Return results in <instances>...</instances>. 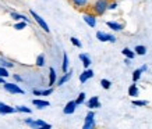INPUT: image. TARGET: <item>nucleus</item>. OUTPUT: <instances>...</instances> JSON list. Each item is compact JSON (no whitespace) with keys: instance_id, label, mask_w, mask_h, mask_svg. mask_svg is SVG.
Listing matches in <instances>:
<instances>
[{"instance_id":"nucleus-1","label":"nucleus","mask_w":152,"mask_h":129,"mask_svg":"<svg viewBox=\"0 0 152 129\" xmlns=\"http://www.w3.org/2000/svg\"><path fill=\"white\" fill-rule=\"evenodd\" d=\"M107 7H109V1L107 0H95L91 10H92L94 14H96L98 17H101V15H103L107 11Z\"/></svg>"},{"instance_id":"nucleus-16","label":"nucleus","mask_w":152,"mask_h":129,"mask_svg":"<svg viewBox=\"0 0 152 129\" xmlns=\"http://www.w3.org/2000/svg\"><path fill=\"white\" fill-rule=\"evenodd\" d=\"M127 92H129V96L131 97V99H137V97L140 96V89H138L137 82H133V85H130Z\"/></svg>"},{"instance_id":"nucleus-30","label":"nucleus","mask_w":152,"mask_h":129,"mask_svg":"<svg viewBox=\"0 0 152 129\" xmlns=\"http://www.w3.org/2000/svg\"><path fill=\"white\" fill-rule=\"evenodd\" d=\"M15 108H17V112H25V114H31L32 112V110L27 106H15Z\"/></svg>"},{"instance_id":"nucleus-21","label":"nucleus","mask_w":152,"mask_h":129,"mask_svg":"<svg viewBox=\"0 0 152 129\" xmlns=\"http://www.w3.org/2000/svg\"><path fill=\"white\" fill-rule=\"evenodd\" d=\"M121 54L124 55V57H127V58H131V60H133L134 57H135V51L134 50H131V49H129V47H124V49H123V50H121Z\"/></svg>"},{"instance_id":"nucleus-7","label":"nucleus","mask_w":152,"mask_h":129,"mask_svg":"<svg viewBox=\"0 0 152 129\" xmlns=\"http://www.w3.org/2000/svg\"><path fill=\"white\" fill-rule=\"evenodd\" d=\"M96 14H94L92 11L91 13H84L83 14V19H84V22L87 24L89 28H95L96 27V24H98V21H96Z\"/></svg>"},{"instance_id":"nucleus-15","label":"nucleus","mask_w":152,"mask_h":129,"mask_svg":"<svg viewBox=\"0 0 152 129\" xmlns=\"http://www.w3.org/2000/svg\"><path fill=\"white\" fill-rule=\"evenodd\" d=\"M78 58H80V61H81V64H83L84 68H89L91 64H92V60H91V57H89L87 53H80Z\"/></svg>"},{"instance_id":"nucleus-32","label":"nucleus","mask_w":152,"mask_h":129,"mask_svg":"<svg viewBox=\"0 0 152 129\" xmlns=\"http://www.w3.org/2000/svg\"><path fill=\"white\" fill-rule=\"evenodd\" d=\"M0 76H3V78H9L10 74H9V68H6L3 65H0Z\"/></svg>"},{"instance_id":"nucleus-18","label":"nucleus","mask_w":152,"mask_h":129,"mask_svg":"<svg viewBox=\"0 0 152 129\" xmlns=\"http://www.w3.org/2000/svg\"><path fill=\"white\" fill-rule=\"evenodd\" d=\"M57 74H56V69L53 67L49 68V82H48V86H55L56 82H57Z\"/></svg>"},{"instance_id":"nucleus-26","label":"nucleus","mask_w":152,"mask_h":129,"mask_svg":"<svg viewBox=\"0 0 152 129\" xmlns=\"http://www.w3.org/2000/svg\"><path fill=\"white\" fill-rule=\"evenodd\" d=\"M87 102V94L84 92H80L78 96H77V99H75V103L78 104V106H81V104H84V103Z\"/></svg>"},{"instance_id":"nucleus-36","label":"nucleus","mask_w":152,"mask_h":129,"mask_svg":"<svg viewBox=\"0 0 152 129\" xmlns=\"http://www.w3.org/2000/svg\"><path fill=\"white\" fill-rule=\"evenodd\" d=\"M131 61H133L131 58H127V57H124V64L126 65H131Z\"/></svg>"},{"instance_id":"nucleus-24","label":"nucleus","mask_w":152,"mask_h":129,"mask_svg":"<svg viewBox=\"0 0 152 129\" xmlns=\"http://www.w3.org/2000/svg\"><path fill=\"white\" fill-rule=\"evenodd\" d=\"M142 69L141 68H137L133 71V82H138L140 79H141V76H142Z\"/></svg>"},{"instance_id":"nucleus-34","label":"nucleus","mask_w":152,"mask_h":129,"mask_svg":"<svg viewBox=\"0 0 152 129\" xmlns=\"http://www.w3.org/2000/svg\"><path fill=\"white\" fill-rule=\"evenodd\" d=\"M13 78H14L15 82H23V78H21L18 74H13Z\"/></svg>"},{"instance_id":"nucleus-5","label":"nucleus","mask_w":152,"mask_h":129,"mask_svg":"<svg viewBox=\"0 0 152 129\" xmlns=\"http://www.w3.org/2000/svg\"><path fill=\"white\" fill-rule=\"evenodd\" d=\"M95 126H96V122H95V111L88 110L87 115H85V118H84L83 129H94Z\"/></svg>"},{"instance_id":"nucleus-35","label":"nucleus","mask_w":152,"mask_h":129,"mask_svg":"<svg viewBox=\"0 0 152 129\" xmlns=\"http://www.w3.org/2000/svg\"><path fill=\"white\" fill-rule=\"evenodd\" d=\"M32 93L34 96H42V90H39V89H34Z\"/></svg>"},{"instance_id":"nucleus-22","label":"nucleus","mask_w":152,"mask_h":129,"mask_svg":"<svg viewBox=\"0 0 152 129\" xmlns=\"http://www.w3.org/2000/svg\"><path fill=\"white\" fill-rule=\"evenodd\" d=\"M134 51H135L137 55H145L147 54V47L144 46V45H137V46L134 47Z\"/></svg>"},{"instance_id":"nucleus-38","label":"nucleus","mask_w":152,"mask_h":129,"mask_svg":"<svg viewBox=\"0 0 152 129\" xmlns=\"http://www.w3.org/2000/svg\"><path fill=\"white\" fill-rule=\"evenodd\" d=\"M4 83H6V78L0 76V85H4Z\"/></svg>"},{"instance_id":"nucleus-37","label":"nucleus","mask_w":152,"mask_h":129,"mask_svg":"<svg viewBox=\"0 0 152 129\" xmlns=\"http://www.w3.org/2000/svg\"><path fill=\"white\" fill-rule=\"evenodd\" d=\"M140 68L142 69V72H147V71H148V65H147V64H144V65H141Z\"/></svg>"},{"instance_id":"nucleus-2","label":"nucleus","mask_w":152,"mask_h":129,"mask_svg":"<svg viewBox=\"0 0 152 129\" xmlns=\"http://www.w3.org/2000/svg\"><path fill=\"white\" fill-rule=\"evenodd\" d=\"M24 124L28 125L29 128L32 129H50L52 125L45 122V121L42 120H34V118H27V120H24Z\"/></svg>"},{"instance_id":"nucleus-11","label":"nucleus","mask_w":152,"mask_h":129,"mask_svg":"<svg viewBox=\"0 0 152 129\" xmlns=\"http://www.w3.org/2000/svg\"><path fill=\"white\" fill-rule=\"evenodd\" d=\"M94 71L91 68H84V71L80 74V76H78V79H80V82L81 83H85L87 81H89V79H92L94 78Z\"/></svg>"},{"instance_id":"nucleus-14","label":"nucleus","mask_w":152,"mask_h":129,"mask_svg":"<svg viewBox=\"0 0 152 129\" xmlns=\"http://www.w3.org/2000/svg\"><path fill=\"white\" fill-rule=\"evenodd\" d=\"M10 17H11L13 21H25V22H28V24H31V21H32V19L29 18V17H27L25 14H20V13H15V11H11V13H10Z\"/></svg>"},{"instance_id":"nucleus-27","label":"nucleus","mask_w":152,"mask_h":129,"mask_svg":"<svg viewBox=\"0 0 152 129\" xmlns=\"http://www.w3.org/2000/svg\"><path fill=\"white\" fill-rule=\"evenodd\" d=\"M131 104L135 107H145L148 106V100H140V99H133Z\"/></svg>"},{"instance_id":"nucleus-6","label":"nucleus","mask_w":152,"mask_h":129,"mask_svg":"<svg viewBox=\"0 0 152 129\" xmlns=\"http://www.w3.org/2000/svg\"><path fill=\"white\" fill-rule=\"evenodd\" d=\"M96 39L102 43L105 42H109V43H116V36L113 33H107V32H103V31H98L96 32Z\"/></svg>"},{"instance_id":"nucleus-4","label":"nucleus","mask_w":152,"mask_h":129,"mask_svg":"<svg viewBox=\"0 0 152 129\" xmlns=\"http://www.w3.org/2000/svg\"><path fill=\"white\" fill-rule=\"evenodd\" d=\"M3 88H4V90L7 93H10V94H25V90L24 89L20 88V85L17 82H6L4 85H3Z\"/></svg>"},{"instance_id":"nucleus-33","label":"nucleus","mask_w":152,"mask_h":129,"mask_svg":"<svg viewBox=\"0 0 152 129\" xmlns=\"http://www.w3.org/2000/svg\"><path fill=\"white\" fill-rule=\"evenodd\" d=\"M117 3H116V1H113V3H109V7H107V10H110V11H113V10H116L117 9Z\"/></svg>"},{"instance_id":"nucleus-19","label":"nucleus","mask_w":152,"mask_h":129,"mask_svg":"<svg viewBox=\"0 0 152 129\" xmlns=\"http://www.w3.org/2000/svg\"><path fill=\"white\" fill-rule=\"evenodd\" d=\"M71 3L75 9H85L89 3V0H71Z\"/></svg>"},{"instance_id":"nucleus-28","label":"nucleus","mask_w":152,"mask_h":129,"mask_svg":"<svg viewBox=\"0 0 152 129\" xmlns=\"http://www.w3.org/2000/svg\"><path fill=\"white\" fill-rule=\"evenodd\" d=\"M70 42H71V45H73L74 47H78V49H81V47H83V43H81V40H80L78 37L71 36V37H70Z\"/></svg>"},{"instance_id":"nucleus-10","label":"nucleus","mask_w":152,"mask_h":129,"mask_svg":"<svg viewBox=\"0 0 152 129\" xmlns=\"http://www.w3.org/2000/svg\"><path fill=\"white\" fill-rule=\"evenodd\" d=\"M17 112V108L15 107H11L6 103L0 102V114L1 115H9V114H15Z\"/></svg>"},{"instance_id":"nucleus-31","label":"nucleus","mask_w":152,"mask_h":129,"mask_svg":"<svg viewBox=\"0 0 152 129\" xmlns=\"http://www.w3.org/2000/svg\"><path fill=\"white\" fill-rule=\"evenodd\" d=\"M0 65H3V67H6V68H13L14 63L7 61V60H4V58H1V57H0Z\"/></svg>"},{"instance_id":"nucleus-3","label":"nucleus","mask_w":152,"mask_h":129,"mask_svg":"<svg viewBox=\"0 0 152 129\" xmlns=\"http://www.w3.org/2000/svg\"><path fill=\"white\" fill-rule=\"evenodd\" d=\"M29 15H31V17L34 18V21H35V22H37L39 27H41V29L43 31V32H46V33L50 32V28H49L48 22H46V21H45L43 18H42V17L37 13V11H35V10H32V9L29 10Z\"/></svg>"},{"instance_id":"nucleus-8","label":"nucleus","mask_w":152,"mask_h":129,"mask_svg":"<svg viewBox=\"0 0 152 129\" xmlns=\"http://www.w3.org/2000/svg\"><path fill=\"white\" fill-rule=\"evenodd\" d=\"M77 107H78V104L75 103V100H70V102L66 103L64 108H63V114L64 115H73L77 110Z\"/></svg>"},{"instance_id":"nucleus-17","label":"nucleus","mask_w":152,"mask_h":129,"mask_svg":"<svg viewBox=\"0 0 152 129\" xmlns=\"http://www.w3.org/2000/svg\"><path fill=\"white\" fill-rule=\"evenodd\" d=\"M32 104L37 108H39V110H43V108L50 106V103L48 102V100H43V99H32Z\"/></svg>"},{"instance_id":"nucleus-20","label":"nucleus","mask_w":152,"mask_h":129,"mask_svg":"<svg viewBox=\"0 0 152 129\" xmlns=\"http://www.w3.org/2000/svg\"><path fill=\"white\" fill-rule=\"evenodd\" d=\"M70 67V60H69V55L67 53H63V61H61V71L63 72H67Z\"/></svg>"},{"instance_id":"nucleus-13","label":"nucleus","mask_w":152,"mask_h":129,"mask_svg":"<svg viewBox=\"0 0 152 129\" xmlns=\"http://www.w3.org/2000/svg\"><path fill=\"white\" fill-rule=\"evenodd\" d=\"M106 27L109 28V29H112L113 32H121L124 29V25L121 22H117V21H107Z\"/></svg>"},{"instance_id":"nucleus-12","label":"nucleus","mask_w":152,"mask_h":129,"mask_svg":"<svg viewBox=\"0 0 152 129\" xmlns=\"http://www.w3.org/2000/svg\"><path fill=\"white\" fill-rule=\"evenodd\" d=\"M71 76H73V69H69L67 72H63V75H61V76L57 79V82H56V83H57V86L60 88V86L66 85V83L71 79Z\"/></svg>"},{"instance_id":"nucleus-23","label":"nucleus","mask_w":152,"mask_h":129,"mask_svg":"<svg viewBox=\"0 0 152 129\" xmlns=\"http://www.w3.org/2000/svg\"><path fill=\"white\" fill-rule=\"evenodd\" d=\"M45 63H46V58H45V54H39L37 57V60H35V65L42 68V67H45Z\"/></svg>"},{"instance_id":"nucleus-9","label":"nucleus","mask_w":152,"mask_h":129,"mask_svg":"<svg viewBox=\"0 0 152 129\" xmlns=\"http://www.w3.org/2000/svg\"><path fill=\"white\" fill-rule=\"evenodd\" d=\"M85 104H87L88 110H98V108H101L102 107L101 102H99V97L98 96H92L91 99H88L87 102H85Z\"/></svg>"},{"instance_id":"nucleus-29","label":"nucleus","mask_w":152,"mask_h":129,"mask_svg":"<svg viewBox=\"0 0 152 129\" xmlns=\"http://www.w3.org/2000/svg\"><path fill=\"white\" fill-rule=\"evenodd\" d=\"M101 86L102 89H105V90H109V89L112 88V82L109 81V79H101Z\"/></svg>"},{"instance_id":"nucleus-25","label":"nucleus","mask_w":152,"mask_h":129,"mask_svg":"<svg viewBox=\"0 0 152 129\" xmlns=\"http://www.w3.org/2000/svg\"><path fill=\"white\" fill-rule=\"evenodd\" d=\"M28 25V22H25V21H15V24L13 25V28L15 29V31H23V29H25Z\"/></svg>"}]
</instances>
